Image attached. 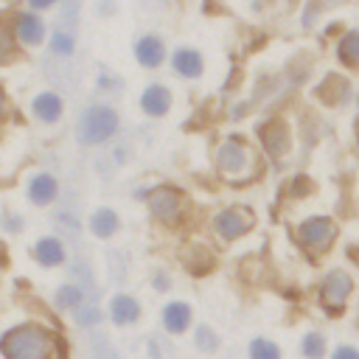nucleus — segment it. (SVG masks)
I'll list each match as a JSON object with an SVG mask.
<instances>
[{
    "label": "nucleus",
    "instance_id": "f257e3e1",
    "mask_svg": "<svg viewBox=\"0 0 359 359\" xmlns=\"http://www.w3.org/2000/svg\"><path fill=\"white\" fill-rule=\"evenodd\" d=\"M59 334L42 323H20L0 337L3 359H56Z\"/></svg>",
    "mask_w": 359,
    "mask_h": 359
},
{
    "label": "nucleus",
    "instance_id": "a211bd4d",
    "mask_svg": "<svg viewBox=\"0 0 359 359\" xmlns=\"http://www.w3.org/2000/svg\"><path fill=\"white\" fill-rule=\"evenodd\" d=\"M171 65H174L177 76H185V79H196V76H202V56H199L196 50H191V48H180V50H174Z\"/></svg>",
    "mask_w": 359,
    "mask_h": 359
},
{
    "label": "nucleus",
    "instance_id": "4be33fe9",
    "mask_svg": "<svg viewBox=\"0 0 359 359\" xmlns=\"http://www.w3.org/2000/svg\"><path fill=\"white\" fill-rule=\"evenodd\" d=\"M194 348H196L199 353H216V351L222 348L219 331H216L213 325H208V323L194 325Z\"/></svg>",
    "mask_w": 359,
    "mask_h": 359
},
{
    "label": "nucleus",
    "instance_id": "393cba45",
    "mask_svg": "<svg viewBox=\"0 0 359 359\" xmlns=\"http://www.w3.org/2000/svg\"><path fill=\"white\" fill-rule=\"evenodd\" d=\"M50 48H53V53H59V56H70V53H73V36H70L67 31H56V34L50 36Z\"/></svg>",
    "mask_w": 359,
    "mask_h": 359
},
{
    "label": "nucleus",
    "instance_id": "c756f323",
    "mask_svg": "<svg viewBox=\"0 0 359 359\" xmlns=\"http://www.w3.org/2000/svg\"><path fill=\"white\" fill-rule=\"evenodd\" d=\"M28 6H31L34 11H45V8L56 6V0H28Z\"/></svg>",
    "mask_w": 359,
    "mask_h": 359
},
{
    "label": "nucleus",
    "instance_id": "1a4fd4ad",
    "mask_svg": "<svg viewBox=\"0 0 359 359\" xmlns=\"http://www.w3.org/2000/svg\"><path fill=\"white\" fill-rule=\"evenodd\" d=\"M140 300L129 292H115L107 303V320L115 325V328H129V325H137L140 323Z\"/></svg>",
    "mask_w": 359,
    "mask_h": 359
},
{
    "label": "nucleus",
    "instance_id": "2eb2a0df",
    "mask_svg": "<svg viewBox=\"0 0 359 359\" xmlns=\"http://www.w3.org/2000/svg\"><path fill=\"white\" fill-rule=\"evenodd\" d=\"M140 107H143L146 115L160 118V115H165L168 107H171V93H168L163 84H149V87L143 90V95H140Z\"/></svg>",
    "mask_w": 359,
    "mask_h": 359
},
{
    "label": "nucleus",
    "instance_id": "c85d7f7f",
    "mask_svg": "<svg viewBox=\"0 0 359 359\" xmlns=\"http://www.w3.org/2000/svg\"><path fill=\"white\" fill-rule=\"evenodd\" d=\"M93 359H118V353L109 348L107 339H95V348H93Z\"/></svg>",
    "mask_w": 359,
    "mask_h": 359
},
{
    "label": "nucleus",
    "instance_id": "a878e982",
    "mask_svg": "<svg viewBox=\"0 0 359 359\" xmlns=\"http://www.w3.org/2000/svg\"><path fill=\"white\" fill-rule=\"evenodd\" d=\"M171 286H174V278L168 275V269H154L151 272V289L154 292H171Z\"/></svg>",
    "mask_w": 359,
    "mask_h": 359
},
{
    "label": "nucleus",
    "instance_id": "9b49d317",
    "mask_svg": "<svg viewBox=\"0 0 359 359\" xmlns=\"http://www.w3.org/2000/svg\"><path fill=\"white\" fill-rule=\"evenodd\" d=\"M31 252H34V261H36L39 266H62L65 258H67V250H65L62 238H56V236H42V238H36V244H34Z\"/></svg>",
    "mask_w": 359,
    "mask_h": 359
},
{
    "label": "nucleus",
    "instance_id": "6e6552de",
    "mask_svg": "<svg viewBox=\"0 0 359 359\" xmlns=\"http://www.w3.org/2000/svg\"><path fill=\"white\" fill-rule=\"evenodd\" d=\"M160 325H163V331L168 337L188 334L194 328V306L188 300H180V297L163 303V309H160Z\"/></svg>",
    "mask_w": 359,
    "mask_h": 359
},
{
    "label": "nucleus",
    "instance_id": "39448f33",
    "mask_svg": "<svg viewBox=\"0 0 359 359\" xmlns=\"http://www.w3.org/2000/svg\"><path fill=\"white\" fill-rule=\"evenodd\" d=\"M146 208H149L154 222H160L165 227H177L180 219H182V210H185V194L177 185H168V182L154 185L146 194Z\"/></svg>",
    "mask_w": 359,
    "mask_h": 359
},
{
    "label": "nucleus",
    "instance_id": "423d86ee",
    "mask_svg": "<svg viewBox=\"0 0 359 359\" xmlns=\"http://www.w3.org/2000/svg\"><path fill=\"white\" fill-rule=\"evenodd\" d=\"M76 132L84 146H101L118 132V112L109 107H87L79 118Z\"/></svg>",
    "mask_w": 359,
    "mask_h": 359
},
{
    "label": "nucleus",
    "instance_id": "9d476101",
    "mask_svg": "<svg viewBox=\"0 0 359 359\" xmlns=\"http://www.w3.org/2000/svg\"><path fill=\"white\" fill-rule=\"evenodd\" d=\"M31 112L42 123H56L62 118V112H65V101L53 90H42V93H36L31 98Z\"/></svg>",
    "mask_w": 359,
    "mask_h": 359
},
{
    "label": "nucleus",
    "instance_id": "7c9ffc66",
    "mask_svg": "<svg viewBox=\"0 0 359 359\" xmlns=\"http://www.w3.org/2000/svg\"><path fill=\"white\" fill-rule=\"evenodd\" d=\"M146 345H149V356H151V359H160V348H157V342H154V339H149Z\"/></svg>",
    "mask_w": 359,
    "mask_h": 359
},
{
    "label": "nucleus",
    "instance_id": "f3484780",
    "mask_svg": "<svg viewBox=\"0 0 359 359\" xmlns=\"http://www.w3.org/2000/svg\"><path fill=\"white\" fill-rule=\"evenodd\" d=\"M297 351H300V356H303V359H328L331 345H328V337H325L323 331L311 328V331H306V334L300 337Z\"/></svg>",
    "mask_w": 359,
    "mask_h": 359
},
{
    "label": "nucleus",
    "instance_id": "6ab92c4d",
    "mask_svg": "<svg viewBox=\"0 0 359 359\" xmlns=\"http://www.w3.org/2000/svg\"><path fill=\"white\" fill-rule=\"evenodd\" d=\"M81 303H87V300H84V289L79 283H62L53 292V306L59 311H76Z\"/></svg>",
    "mask_w": 359,
    "mask_h": 359
},
{
    "label": "nucleus",
    "instance_id": "bb28decb",
    "mask_svg": "<svg viewBox=\"0 0 359 359\" xmlns=\"http://www.w3.org/2000/svg\"><path fill=\"white\" fill-rule=\"evenodd\" d=\"M11 56H14V36L8 28L0 25V65H6Z\"/></svg>",
    "mask_w": 359,
    "mask_h": 359
},
{
    "label": "nucleus",
    "instance_id": "4468645a",
    "mask_svg": "<svg viewBox=\"0 0 359 359\" xmlns=\"http://www.w3.org/2000/svg\"><path fill=\"white\" fill-rule=\"evenodd\" d=\"M87 227H90V233H93L95 238H112V236L121 230V219H118V213H115L112 208H95V210L90 213Z\"/></svg>",
    "mask_w": 359,
    "mask_h": 359
},
{
    "label": "nucleus",
    "instance_id": "20e7f679",
    "mask_svg": "<svg viewBox=\"0 0 359 359\" xmlns=\"http://www.w3.org/2000/svg\"><path fill=\"white\" fill-rule=\"evenodd\" d=\"M337 222L331 216H323V213H314V216H306L294 224V241L311 252V255H323L331 250V244L337 241Z\"/></svg>",
    "mask_w": 359,
    "mask_h": 359
},
{
    "label": "nucleus",
    "instance_id": "7ed1b4c3",
    "mask_svg": "<svg viewBox=\"0 0 359 359\" xmlns=\"http://www.w3.org/2000/svg\"><path fill=\"white\" fill-rule=\"evenodd\" d=\"M353 297V275L345 266H331L317 283V306L328 317H339Z\"/></svg>",
    "mask_w": 359,
    "mask_h": 359
},
{
    "label": "nucleus",
    "instance_id": "f8f14e48",
    "mask_svg": "<svg viewBox=\"0 0 359 359\" xmlns=\"http://www.w3.org/2000/svg\"><path fill=\"white\" fill-rule=\"evenodd\" d=\"M14 31H17V39H20L25 48H36V45H42V39H45V22H42L34 11L17 14Z\"/></svg>",
    "mask_w": 359,
    "mask_h": 359
},
{
    "label": "nucleus",
    "instance_id": "f03ea898",
    "mask_svg": "<svg viewBox=\"0 0 359 359\" xmlns=\"http://www.w3.org/2000/svg\"><path fill=\"white\" fill-rule=\"evenodd\" d=\"M213 160H216V171L230 182H250L261 168L258 154L247 143H241L238 137L222 140L216 146V157Z\"/></svg>",
    "mask_w": 359,
    "mask_h": 359
},
{
    "label": "nucleus",
    "instance_id": "2f4dec72",
    "mask_svg": "<svg viewBox=\"0 0 359 359\" xmlns=\"http://www.w3.org/2000/svg\"><path fill=\"white\" fill-rule=\"evenodd\" d=\"M3 115H6V93L0 87V121H3Z\"/></svg>",
    "mask_w": 359,
    "mask_h": 359
},
{
    "label": "nucleus",
    "instance_id": "412c9836",
    "mask_svg": "<svg viewBox=\"0 0 359 359\" xmlns=\"http://www.w3.org/2000/svg\"><path fill=\"white\" fill-rule=\"evenodd\" d=\"M264 143H266V151L280 157L286 149H289V135H286V126L280 121H272L269 126H264Z\"/></svg>",
    "mask_w": 359,
    "mask_h": 359
},
{
    "label": "nucleus",
    "instance_id": "b1692460",
    "mask_svg": "<svg viewBox=\"0 0 359 359\" xmlns=\"http://www.w3.org/2000/svg\"><path fill=\"white\" fill-rule=\"evenodd\" d=\"M104 317H107V311H101L95 303H81V306L73 311V323H76L79 328H95V325H101Z\"/></svg>",
    "mask_w": 359,
    "mask_h": 359
},
{
    "label": "nucleus",
    "instance_id": "cd10ccee",
    "mask_svg": "<svg viewBox=\"0 0 359 359\" xmlns=\"http://www.w3.org/2000/svg\"><path fill=\"white\" fill-rule=\"evenodd\" d=\"M328 359H359V345H353V342H339V345L331 348Z\"/></svg>",
    "mask_w": 359,
    "mask_h": 359
},
{
    "label": "nucleus",
    "instance_id": "0eeeda50",
    "mask_svg": "<svg viewBox=\"0 0 359 359\" xmlns=\"http://www.w3.org/2000/svg\"><path fill=\"white\" fill-rule=\"evenodd\" d=\"M210 227H213V236L219 241L230 244V241H238L241 236H247L255 227V213L244 205H227V208L213 213Z\"/></svg>",
    "mask_w": 359,
    "mask_h": 359
},
{
    "label": "nucleus",
    "instance_id": "473e14b6",
    "mask_svg": "<svg viewBox=\"0 0 359 359\" xmlns=\"http://www.w3.org/2000/svg\"><path fill=\"white\" fill-rule=\"evenodd\" d=\"M356 317H359V306H356Z\"/></svg>",
    "mask_w": 359,
    "mask_h": 359
},
{
    "label": "nucleus",
    "instance_id": "dca6fc26",
    "mask_svg": "<svg viewBox=\"0 0 359 359\" xmlns=\"http://www.w3.org/2000/svg\"><path fill=\"white\" fill-rule=\"evenodd\" d=\"M163 56H165V48H163V39H160V36L146 34V36H140V39L135 42V59H137L143 67H157V65L163 62Z\"/></svg>",
    "mask_w": 359,
    "mask_h": 359
},
{
    "label": "nucleus",
    "instance_id": "aec40b11",
    "mask_svg": "<svg viewBox=\"0 0 359 359\" xmlns=\"http://www.w3.org/2000/svg\"><path fill=\"white\" fill-rule=\"evenodd\" d=\"M247 359H283V348L272 337H250Z\"/></svg>",
    "mask_w": 359,
    "mask_h": 359
},
{
    "label": "nucleus",
    "instance_id": "5701e85b",
    "mask_svg": "<svg viewBox=\"0 0 359 359\" xmlns=\"http://www.w3.org/2000/svg\"><path fill=\"white\" fill-rule=\"evenodd\" d=\"M337 56H339L342 65H359V31H356V28L348 31V34L339 39Z\"/></svg>",
    "mask_w": 359,
    "mask_h": 359
},
{
    "label": "nucleus",
    "instance_id": "ddd939ff",
    "mask_svg": "<svg viewBox=\"0 0 359 359\" xmlns=\"http://www.w3.org/2000/svg\"><path fill=\"white\" fill-rule=\"evenodd\" d=\"M25 194H28V199H31L34 205H50V202L56 199V194H59V182H56L53 174L39 171V174H34V177L28 180Z\"/></svg>",
    "mask_w": 359,
    "mask_h": 359
}]
</instances>
